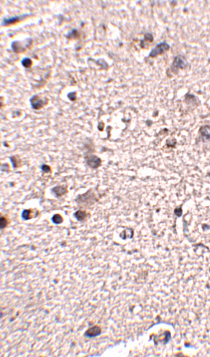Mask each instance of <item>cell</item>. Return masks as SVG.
Segmentation results:
<instances>
[{
  "label": "cell",
  "mask_w": 210,
  "mask_h": 357,
  "mask_svg": "<svg viewBox=\"0 0 210 357\" xmlns=\"http://www.w3.org/2000/svg\"><path fill=\"white\" fill-rule=\"evenodd\" d=\"M170 48L169 45L167 44L166 43H159L158 45L155 46V47L152 50L150 53V57H154L158 56V55H161V54H163L164 51H167Z\"/></svg>",
  "instance_id": "obj_1"
},
{
  "label": "cell",
  "mask_w": 210,
  "mask_h": 357,
  "mask_svg": "<svg viewBox=\"0 0 210 357\" xmlns=\"http://www.w3.org/2000/svg\"><path fill=\"white\" fill-rule=\"evenodd\" d=\"M30 103H31V105H32V108L34 109H40L44 105V103L42 101V99L40 98V97L35 95V96H33L32 98L30 99Z\"/></svg>",
  "instance_id": "obj_2"
},
{
  "label": "cell",
  "mask_w": 210,
  "mask_h": 357,
  "mask_svg": "<svg viewBox=\"0 0 210 357\" xmlns=\"http://www.w3.org/2000/svg\"><path fill=\"white\" fill-rule=\"evenodd\" d=\"M100 163H101V160L95 156H91L89 157L88 159H87V164L89 167H93V168L98 167L100 165Z\"/></svg>",
  "instance_id": "obj_3"
},
{
  "label": "cell",
  "mask_w": 210,
  "mask_h": 357,
  "mask_svg": "<svg viewBox=\"0 0 210 357\" xmlns=\"http://www.w3.org/2000/svg\"><path fill=\"white\" fill-rule=\"evenodd\" d=\"M24 17H26V16H23V15H21V16H15V17L5 19V20L3 21V22H2V25L8 26V25H10V24H15V23H17L18 21L21 20V19H24Z\"/></svg>",
  "instance_id": "obj_4"
},
{
  "label": "cell",
  "mask_w": 210,
  "mask_h": 357,
  "mask_svg": "<svg viewBox=\"0 0 210 357\" xmlns=\"http://www.w3.org/2000/svg\"><path fill=\"white\" fill-rule=\"evenodd\" d=\"M100 333V328L98 326H94L92 328H90L86 332V336H88L89 337H95L97 335H98Z\"/></svg>",
  "instance_id": "obj_5"
},
{
  "label": "cell",
  "mask_w": 210,
  "mask_h": 357,
  "mask_svg": "<svg viewBox=\"0 0 210 357\" xmlns=\"http://www.w3.org/2000/svg\"><path fill=\"white\" fill-rule=\"evenodd\" d=\"M185 62L183 61L181 57H176V59L174 60V66L175 68H183V67H185Z\"/></svg>",
  "instance_id": "obj_6"
},
{
  "label": "cell",
  "mask_w": 210,
  "mask_h": 357,
  "mask_svg": "<svg viewBox=\"0 0 210 357\" xmlns=\"http://www.w3.org/2000/svg\"><path fill=\"white\" fill-rule=\"evenodd\" d=\"M13 50L15 52H20V51H24V48L21 46V45L19 44V42H13L11 45Z\"/></svg>",
  "instance_id": "obj_7"
},
{
  "label": "cell",
  "mask_w": 210,
  "mask_h": 357,
  "mask_svg": "<svg viewBox=\"0 0 210 357\" xmlns=\"http://www.w3.org/2000/svg\"><path fill=\"white\" fill-rule=\"evenodd\" d=\"M32 62L29 58H24V60H22V65L26 68H30L32 66Z\"/></svg>",
  "instance_id": "obj_8"
},
{
  "label": "cell",
  "mask_w": 210,
  "mask_h": 357,
  "mask_svg": "<svg viewBox=\"0 0 210 357\" xmlns=\"http://www.w3.org/2000/svg\"><path fill=\"white\" fill-rule=\"evenodd\" d=\"M86 216H87V215H86V213L81 211H78V212H76V219L78 220L84 219Z\"/></svg>",
  "instance_id": "obj_9"
},
{
  "label": "cell",
  "mask_w": 210,
  "mask_h": 357,
  "mask_svg": "<svg viewBox=\"0 0 210 357\" xmlns=\"http://www.w3.org/2000/svg\"><path fill=\"white\" fill-rule=\"evenodd\" d=\"M52 220H53V221H54V223H56V224H60V223H61L62 221V216H60V215L56 214L54 216Z\"/></svg>",
  "instance_id": "obj_10"
},
{
  "label": "cell",
  "mask_w": 210,
  "mask_h": 357,
  "mask_svg": "<svg viewBox=\"0 0 210 357\" xmlns=\"http://www.w3.org/2000/svg\"><path fill=\"white\" fill-rule=\"evenodd\" d=\"M29 215H30V211L29 210H25V211L23 212V214H22V217L24 218V219H29Z\"/></svg>",
  "instance_id": "obj_11"
},
{
  "label": "cell",
  "mask_w": 210,
  "mask_h": 357,
  "mask_svg": "<svg viewBox=\"0 0 210 357\" xmlns=\"http://www.w3.org/2000/svg\"><path fill=\"white\" fill-rule=\"evenodd\" d=\"M42 170H43L44 172H49L50 170H51V169H50V167H48V166H47V165H43V166L42 167Z\"/></svg>",
  "instance_id": "obj_12"
}]
</instances>
